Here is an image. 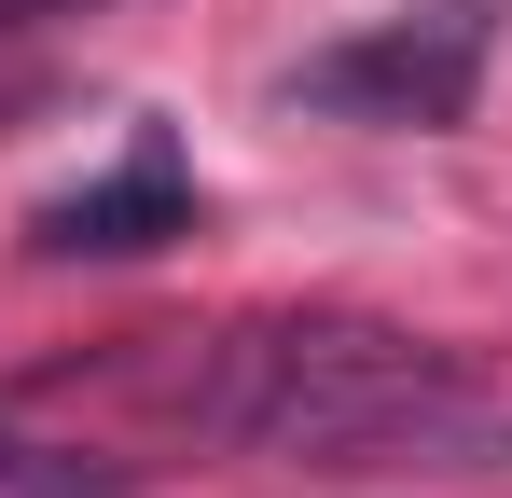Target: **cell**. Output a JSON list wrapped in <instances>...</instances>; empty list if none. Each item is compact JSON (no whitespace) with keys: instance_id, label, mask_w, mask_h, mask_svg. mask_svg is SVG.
<instances>
[{"instance_id":"6da1fadb","label":"cell","mask_w":512,"mask_h":498,"mask_svg":"<svg viewBox=\"0 0 512 498\" xmlns=\"http://www.w3.org/2000/svg\"><path fill=\"white\" fill-rule=\"evenodd\" d=\"M167 415L194 443L291 457V471H374V457H457V471H485V457H512V415L429 332L346 319V305L236 319L222 346H194V374L167 388Z\"/></svg>"},{"instance_id":"7a4b0ae2","label":"cell","mask_w":512,"mask_h":498,"mask_svg":"<svg viewBox=\"0 0 512 498\" xmlns=\"http://www.w3.org/2000/svg\"><path fill=\"white\" fill-rule=\"evenodd\" d=\"M485 56H499V0H429V14H388V28H360L333 56L277 70V97L346 111V125H471Z\"/></svg>"},{"instance_id":"277c9868","label":"cell","mask_w":512,"mask_h":498,"mask_svg":"<svg viewBox=\"0 0 512 498\" xmlns=\"http://www.w3.org/2000/svg\"><path fill=\"white\" fill-rule=\"evenodd\" d=\"M0 498H125L111 457H70V443H14L0 429Z\"/></svg>"},{"instance_id":"5b68a950","label":"cell","mask_w":512,"mask_h":498,"mask_svg":"<svg viewBox=\"0 0 512 498\" xmlns=\"http://www.w3.org/2000/svg\"><path fill=\"white\" fill-rule=\"evenodd\" d=\"M28 14H56V0H0V28H28Z\"/></svg>"},{"instance_id":"3957f363","label":"cell","mask_w":512,"mask_h":498,"mask_svg":"<svg viewBox=\"0 0 512 498\" xmlns=\"http://www.w3.org/2000/svg\"><path fill=\"white\" fill-rule=\"evenodd\" d=\"M167 236H194V166L167 125H139L125 166H97L84 194H56L28 222V249H56V263H125V249H167Z\"/></svg>"}]
</instances>
